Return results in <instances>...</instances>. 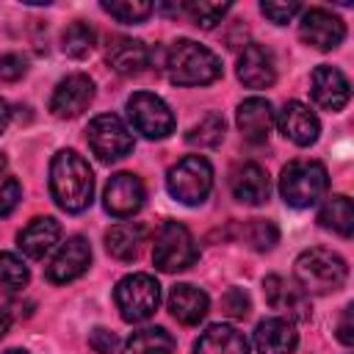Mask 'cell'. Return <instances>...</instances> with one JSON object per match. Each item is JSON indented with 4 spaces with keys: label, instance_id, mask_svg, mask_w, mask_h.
Segmentation results:
<instances>
[{
    "label": "cell",
    "instance_id": "1",
    "mask_svg": "<svg viewBox=\"0 0 354 354\" xmlns=\"http://www.w3.org/2000/svg\"><path fill=\"white\" fill-rule=\"evenodd\" d=\"M50 194L66 213H83L94 196V174L83 155L61 149L50 160Z\"/></svg>",
    "mask_w": 354,
    "mask_h": 354
},
{
    "label": "cell",
    "instance_id": "2",
    "mask_svg": "<svg viewBox=\"0 0 354 354\" xmlns=\"http://www.w3.org/2000/svg\"><path fill=\"white\" fill-rule=\"evenodd\" d=\"M293 274H296V285L307 296H326V293H335L337 288L346 285L348 266L337 252L313 246L296 257Z\"/></svg>",
    "mask_w": 354,
    "mask_h": 354
},
{
    "label": "cell",
    "instance_id": "3",
    "mask_svg": "<svg viewBox=\"0 0 354 354\" xmlns=\"http://www.w3.org/2000/svg\"><path fill=\"white\" fill-rule=\"evenodd\" d=\"M166 72L177 86H207L221 77V58L199 41L177 39L169 47Z\"/></svg>",
    "mask_w": 354,
    "mask_h": 354
},
{
    "label": "cell",
    "instance_id": "4",
    "mask_svg": "<svg viewBox=\"0 0 354 354\" xmlns=\"http://www.w3.org/2000/svg\"><path fill=\"white\" fill-rule=\"evenodd\" d=\"M329 188V174L321 160H290L279 174V194L290 207H313Z\"/></svg>",
    "mask_w": 354,
    "mask_h": 354
},
{
    "label": "cell",
    "instance_id": "5",
    "mask_svg": "<svg viewBox=\"0 0 354 354\" xmlns=\"http://www.w3.org/2000/svg\"><path fill=\"white\" fill-rule=\"evenodd\" d=\"M113 301L119 307V315L127 324H141L155 315V310L160 304V285L152 274H144V271L127 274L116 282Z\"/></svg>",
    "mask_w": 354,
    "mask_h": 354
},
{
    "label": "cell",
    "instance_id": "6",
    "mask_svg": "<svg viewBox=\"0 0 354 354\" xmlns=\"http://www.w3.org/2000/svg\"><path fill=\"white\" fill-rule=\"evenodd\" d=\"M169 194L183 205H202L213 188V166L202 155H185L166 174Z\"/></svg>",
    "mask_w": 354,
    "mask_h": 354
},
{
    "label": "cell",
    "instance_id": "7",
    "mask_svg": "<svg viewBox=\"0 0 354 354\" xmlns=\"http://www.w3.org/2000/svg\"><path fill=\"white\" fill-rule=\"evenodd\" d=\"M199 257L194 235L188 232L185 224L180 221H163L160 230L155 232V243H152V260L155 268H160L163 274H174V271H185L188 266H194Z\"/></svg>",
    "mask_w": 354,
    "mask_h": 354
},
{
    "label": "cell",
    "instance_id": "8",
    "mask_svg": "<svg viewBox=\"0 0 354 354\" xmlns=\"http://www.w3.org/2000/svg\"><path fill=\"white\" fill-rule=\"evenodd\" d=\"M127 119L136 127V133H141L149 141H160L166 136L174 133V113L166 105V100H160L152 91H136L127 100Z\"/></svg>",
    "mask_w": 354,
    "mask_h": 354
},
{
    "label": "cell",
    "instance_id": "9",
    "mask_svg": "<svg viewBox=\"0 0 354 354\" xmlns=\"http://www.w3.org/2000/svg\"><path fill=\"white\" fill-rule=\"evenodd\" d=\"M86 141L102 163H113L133 152V133L116 113H100L88 122Z\"/></svg>",
    "mask_w": 354,
    "mask_h": 354
},
{
    "label": "cell",
    "instance_id": "10",
    "mask_svg": "<svg viewBox=\"0 0 354 354\" xmlns=\"http://www.w3.org/2000/svg\"><path fill=\"white\" fill-rule=\"evenodd\" d=\"M299 36L301 41H307L315 50H335L340 47V41L346 39V25L337 14L326 11V8H307L301 11V22H299Z\"/></svg>",
    "mask_w": 354,
    "mask_h": 354
},
{
    "label": "cell",
    "instance_id": "11",
    "mask_svg": "<svg viewBox=\"0 0 354 354\" xmlns=\"http://www.w3.org/2000/svg\"><path fill=\"white\" fill-rule=\"evenodd\" d=\"M144 199H147L144 183H141V177H136L130 171L113 174L102 194V205L113 218H130L133 213L141 210Z\"/></svg>",
    "mask_w": 354,
    "mask_h": 354
},
{
    "label": "cell",
    "instance_id": "12",
    "mask_svg": "<svg viewBox=\"0 0 354 354\" xmlns=\"http://www.w3.org/2000/svg\"><path fill=\"white\" fill-rule=\"evenodd\" d=\"M91 100H94L91 77L83 75V72H75V75H66L55 86V91L50 97V111L58 119H75V116H80L91 105Z\"/></svg>",
    "mask_w": 354,
    "mask_h": 354
},
{
    "label": "cell",
    "instance_id": "13",
    "mask_svg": "<svg viewBox=\"0 0 354 354\" xmlns=\"http://www.w3.org/2000/svg\"><path fill=\"white\" fill-rule=\"evenodd\" d=\"M310 94H313V100H315L318 108L337 113V111H343L348 105L351 86H348V77L337 66L321 64L310 75Z\"/></svg>",
    "mask_w": 354,
    "mask_h": 354
},
{
    "label": "cell",
    "instance_id": "14",
    "mask_svg": "<svg viewBox=\"0 0 354 354\" xmlns=\"http://www.w3.org/2000/svg\"><path fill=\"white\" fill-rule=\"evenodd\" d=\"M91 266V246L83 235H72L61 243V249L55 252V257L47 266V279L55 285L72 282L77 277H83Z\"/></svg>",
    "mask_w": 354,
    "mask_h": 354
},
{
    "label": "cell",
    "instance_id": "15",
    "mask_svg": "<svg viewBox=\"0 0 354 354\" xmlns=\"http://www.w3.org/2000/svg\"><path fill=\"white\" fill-rule=\"evenodd\" d=\"M277 127H279V133H282L288 141H293L296 147H310V144H315V138H318V133H321L318 116H315L304 102H299V100H290V102L282 105V111H279V116H277Z\"/></svg>",
    "mask_w": 354,
    "mask_h": 354
},
{
    "label": "cell",
    "instance_id": "16",
    "mask_svg": "<svg viewBox=\"0 0 354 354\" xmlns=\"http://www.w3.org/2000/svg\"><path fill=\"white\" fill-rule=\"evenodd\" d=\"M263 293H266V301L271 310H279V313H288V318L293 321H307L310 318V304H307V293L288 282L285 277L279 274H268L263 279Z\"/></svg>",
    "mask_w": 354,
    "mask_h": 354
},
{
    "label": "cell",
    "instance_id": "17",
    "mask_svg": "<svg viewBox=\"0 0 354 354\" xmlns=\"http://www.w3.org/2000/svg\"><path fill=\"white\" fill-rule=\"evenodd\" d=\"M238 80L246 88H268L277 80V64L268 47L263 44H246L238 55Z\"/></svg>",
    "mask_w": 354,
    "mask_h": 354
},
{
    "label": "cell",
    "instance_id": "18",
    "mask_svg": "<svg viewBox=\"0 0 354 354\" xmlns=\"http://www.w3.org/2000/svg\"><path fill=\"white\" fill-rule=\"evenodd\" d=\"M299 343V332L290 318H266L254 329L257 354H293Z\"/></svg>",
    "mask_w": 354,
    "mask_h": 354
},
{
    "label": "cell",
    "instance_id": "19",
    "mask_svg": "<svg viewBox=\"0 0 354 354\" xmlns=\"http://www.w3.org/2000/svg\"><path fill=\"white\" fill-rule=\"evenodd\" d=\"M235 122H238V130L246 141L263 144L271 133V124H274V108L266 97H249L238 105Z\"/></svg>",
    "mask_w": 354,
    "mask_h": 354
},
{
    "label": "cell",
    "instance_id": "20",
    "mask_svg": "<svg viewBox=\"0 0 354 354\" xmlns=\"http://www.w3.org/2000/svg\"><path fill=\"white\" fill-rule=\"evenodd\" d=\"M61 241V224L53 216H39L33 221H28L17 238L22 254H28L30 260H41L44 254H50Z\"/></svg>",
    "mask_w": 354,
    "mask_h": 354
},
{
    "label": "cell",
    "instance_id": "21",
    "mask_svg": "<svg viewBox=\"0 0 354 354\" xmlns=\"http://www.w3.org/2000/svg\"><path fill=\"white\" fill-rule=\"evenodd\" d=\"M230 188H232V196L243 205H263L271 194V183H268V174L263 166L257 163H241L232 169V177H230Z\"/></svg>",
    "mask_w": 354,
    "mask_h": 354
},
{
    "label": "cell",
    "instance_id": "22",
    "mask_svg": "<svg viewBox=\"0 0 354 354\" xmlns=\"http://www.w3.org/2000/svg\"><path fill=\"white\" fill-rule=\"evenodd\" d=\"M210 310V299L205 290H199L196 285H188V282H180L171 288L169 293V313L171 318H177L180 324L185 326H194L199 324Z\"/></svg>",
    "mask_w": 354,
    "mask_h": 354
},
{
    "label": "cell",
    "instance_id": "23",
    "mask_svg": "<svg viewBox=\"0 0 354 354\" xmlns=\"http://www.w3.org/2000/svg\"><path fill=\"white\" fill-rule=\"evenodd\" d=\"M194 354H249V340L230 324H213L196 337Z\"/></svg>",
    "mask_w": 354,
    "mask_h": 354
},
{
    "label": "cell",
    "instance_id": "24",
    "mask_svg": "<svg viewBox=\"0 0 354 354\" xmlns=\"http://www.w3.org/2000/svg\"><path fill=\"white\" fill-rule=\"evenodd\" d=\"M108 64L119 75H141L152 64V50L141 39H116L108 47Z\"/></svg>",
    "mask_w": 354,
    "mask_h": 354
},
{
    "label": "cell",
    "instance_id": "25",
    "mask_svg": "<svg viewBox=\"0 0 354 354\" xmlns=\"http://www.w3.org/2000/svg\"><path fill=\"white\" fill-rule=\"evenodd\" d=\"M147 243V227L138 221H122L113 224L105 232V249L116 260H136L141 254V246Z\"/></svg>",
    "mask_w": 354,
    "mask_h": 354
},
{
    "label": "cell",
    "instance_id": "26",
    "mask_svg": "<svg viewBox=\"0 0 354 354\" xmlns=\"http://www.w3.org/2000/svg\"><path fill=\"white\" fill-rule=\"evenodd\" d=\"M318 224L324 230H332V232L348 238L354 232V205H351V199L346 194L329 196L318 210Z\"/></svg>",
    "mask_w": 354,
    "mask_h": 354
},
{
    "label": "cell",
    "instance_id": "27",
    "mask_svg": "<svg viewBox=\"0 0 354 354\" xmlns=\"http://www.w3.org/2000/svg\"><path fill=\"white\" fill-rule=\"evenodd\" d=\"M174 351V337L163 326H147L130 335L124 354H171Z\"/></svg>",
    "mask_w": 354,
    "mask_h": 354
},
{
    "label": "cell",
    "instance_id": "28",
    "mask_svg": "<svg viewBox=\"0 0 354 354\" xmlns=\"http://www.w3.org/2000/svg\"><path fill=\"white\" fill-rule=\"evenodd\" d=\"M224 138V119L218 113H205L199 122H194L185 133V141L194 144V147H218Z\"/></svg>",
    "mask_w": 354,
    "mask_h": 354
},
{
    "label": "cell",
    "instance_id": "29",
    "mask_svg": "<svg viewBox=\"0 0 354 354\" xmlns=\"http://www.w3.org/2000/svg\"><path fill=\"white\" fill-rule=\"evenodd\" d=\"M28 266L14 252H0V296H11L28 285Z\"/></svg>",
    "mask_w": 354,
    "mask_h": 354
},
{
    "label": "cell",
    "instance_id": "30",
    "mask_svg": "<svg viewBox=\"0 0 354 354\" xmlns=\"http://www.w3.org/2000/svg\"><path fill=\"white\" fill-rule=\"evenodd\" d=\"M94 41H97V36H94L91 25H86V22H72V25H66V30L61 33V50H64L66 55H72V58L88 55V53L94 50Z\"/></svg>",
    "mask_w": 354,
    "mask_h": 354
},
{
    "label": "cell",
    "instance_id": "31",
    "mask_svg": "<svg viewBox=\"0 0 354 354\" xmlns=\"http://www.w3.org/2000/svg\"><path fill=\"white\" fill-rule=\"evenodd\" d=\"M102 11L111 14L113 19L124 22V25H136V22H144V19L155 11V6H152V3H144V0H122V3L105 0V3H102Z\"/></svg>",
    "mask_w": 354,
    "mask_h": 354
},
{
    "label": "cell",
    "instance_id": "32",
    "mask_svg": "<svg viewBox=\"0 0 354 354\" xmlns=\"http://www.w3.org/2000/svg\"><path fill=\"white\" fill-rule=\"evenodd\" d=\"M243 238L246 243L254 249V252H268L274 249V243L279 241V230L274 221L268 218H252L246 227H243Z\"/></svg>",
    "mask_w": 354,
    "mask_h": 354
},
{
    "label": "cell",
    "instance_id": "33",
    "mask_svg": "<svg viewBox=\"0 0 354 354\" xmlns=\"http://www.w3.org/2000/svg\"><path fill=\"white\" fill-rule=\"evenodd\" d=\"M227 11H230L227 3H183V14H188L191 22L196 28H202V30L216 28L224 19Z\"/></svg>",
    "mask_w": 354,
    "mask_h": 354
},
{
    "label": "cell",
    "instance_id": "34",
    "mask_svg": "<svg viewBox=\"0 0 354 354\" xmlns=\"http://www.w3.org/2000/svg\"><path fill=\"white\" fill-rule=\"evenodd\" d=\"M221 310H224V315H230V318H246L249 310H252V304H249V296H246L241 288H230V290L221 296Z\"/></svg>",
    "mask_w": 354,
    "mask_h": 354
},
{
    "label": "cell",
    "instance_id": "35",
    "mask_svg": "<svg viewBox=\"0 0 354 354\" xmlns=\"http://www.w3.org/2000/svg\"><path fill=\"white\" fill-rule=\"evenodd\" d=\"M19 199H22V185H19V180H17V177H6V180L0 183V218L11 216V213L17 210V205H19Z\"/></svg>",
    "mask_w": 354,
    "mask_h": 354
},
{
    "label": "cell",
    "instance_id": "36",
    "mask_svg": "<svg viewBox=\"0 0 354 354\" xmlns=\"http://www.w3.org/2000/svg\"><path fill=\"white\" fill-rule=\"evenodd\" d=\"M25 72H28L25 55H19V53H6V55H0V83H14V80H19Z\"/></svg>",
    "mask_w": 354,
    "mask_h": 354
},
{
    "label": "cell",
    "instance_id": "37",
    "mask_svg": "<svg viewBox=\"0 0 354 354\" xmlns=\"http://www.w3.org/2000/svg\"><path fill=\"white\" fill-rule=\"evenodd\" d=\"M260 11H263L271 22L288 25V22L301 11V6H299V3H260Z\"/></svg>",
    "mask_w": 354,
    "mask_h": 354
},
{
    "label": "cell",
    "instance_id": "38",
    "mask_svg": "<svg viewBox=\"0 0 354 354\" xmlns=\"http://www.w3.org/2000/svg\"><path fill=\"white\" fill-rule=\"evenodd\" d=\"M88 343H91V348H94L97 354H116V346H119L116 335L108 332V329H102V326H97V329L91 332Z\"/></svg>",
    "mask_w": 354,
    "mask_h": 354
},
{
    "label": "cell",
    "instance_id": "39",
    "mask_svg": "<svg viewBox=\"0 0 354 354\" xmlns=\"http://www.w3.org/2000/svg\"><path fill=\"white\" fill-rule=\"evenodd\" d=\"M351 310H354L351 304L343 310V321H340V326H337V337H340L346 346H351V343H354V335H351Z\"/></svg>",
    "mask_w": 354,
    "mask_h": 354
},
{
    "label": "cell",
    "instance_id": "40",
    "mask_svg": "<svg viewBox=\"0 0 354 354\" xmlns=\"http://www.w3.org/2000/svg\"><path fill=\"white\" fill-rule=\"evenodd\" d=\"M8 122H11V105L0 97V133L8 127Z\"/></svg>",
    "mask_w": 354,
    "mask_h": 354
},
{
    "label": "cell",
    "instance_id": "41",
    "mask_svg": "<svg viewBox=\"0 0 354 354\" xmlns=\"http://www.w3.org/2000/svg\"><path fill=\"white\" fill-rule=\"evenodd\" d=\"M8 329H11V313H8L6 307H0V337H3Z\"/></svg>",
    "mask_w": 354,
    "mask_h": 354
},
{
    "label": "cell",
    "instance_id": "42",
    "mask_svg": "<svg viewBox=\"0 0 354 354\" xmlns=\"http://www.w3.org/2000/svg\"><path fill=\"white\" fill-rule=\"evenodd\" d=\"M6 354H28V351H22V348H8Z\"/></svg>",
    "mask_w": 354,
    "mask_h": 354
},
{
    "label": "cell",
    "instance_id": "43",
    "mask_svg": "<svg viewBox=\"0 0 354 354\" xmlns=\"http://www.w3.org/2000/svg\"><path fill=\"white\" fill-rule=\"evenodd\" d=\"M3 169H6V158L0 155V171H3Z\"/></svg>",
    "mask_w": 354,
    "mask_h": 354
}]
</instances>
